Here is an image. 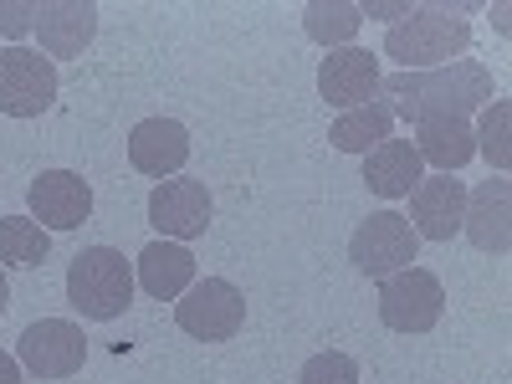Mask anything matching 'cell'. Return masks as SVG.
Returning <instances> with one entry per match:
<instances>
[{"label": "cell", "instance_id": "obj_22", "mask_svg": "<svg viewBox=\"0 0 512 384\" xmlns=\"http://www.w3.org/2000/svg\"><path fill=\"white\" fill-rule=\"evenodd\" d=\"M507 128H512V108H507L502 98H492V103H487V113H482V123L472 128L477 154H487V164H492V169H507V164H512Z\"/></svg>", "mask_w": 512, "mask_h": 384}, {"label": "cell", "instance_id": "obj_24", "mask_svg": "<svg viewBox=\"0 0 512 384\" xmlns=\"http://www.w3.org/2000/svg\"><path fill=\"white\" fill-rule=\"evenodd\" d=\"M41 0H0V36H26L36 31Z\"/></svg>", "mask_w": 512, "mask_h": 384}, {"label": "cell", "instance_id": "obj_12", "mask_svg": "<svg viewBox=\"0 0 512 384\" xmlns=\"http://www.w3.org/2000/svg\"><path fill=\"white\" fill-rule=\"evenodd\" d=\"M318 93L328 108H364L374 103L379 93V62L374 52H359V47H344V52H328L323 67H318Z\"/></svg>", "mask_w": 512, "mask_h": 384}, {"label": "cell", "instance_id": "obj_17", "mask_svg": "<svg viewBox=\"0 0 512 384\" xmlns=\"http://www.w3.org/2000/svg\"><path fill=\"white\" fill-rule=\"evenodd\" d=\"M195 282V256L180 241H154L139 251V287L159 303H180Z\"/></svg>", "mask_w": 512, "mask_h": 384}, {"label": "cell", "instance_id": "obj_10", "mask_svg": "<svg viewBox=\"0 0 512 384\" xmlns=\"http://www.w3.org/2000/svg\"><path fill=\"white\" fill-rule=\"evenodd\" d=\"M210 216H216V200H210V190L200 180H159L149 195V226L180 246L205 236Z\"/></svg>", "mask_w": 512, "mask_h": 384}, {"label": "cell", "instance_id": "obj_8", "mask_svg": "<svg viewBox=\"0 0 512 384\" xmlns=\"http://www.w3.org/2000/svg\"><path fill=\"white\" fill-rule=\"evenodd\" d=\"M16 354L36 379H72L88 364V338H82V328L67 323V318H41L21 333Z\"/></svg>", "mask_w": 512, "mask_h": 384}, {"label": "cell", "instance_id": "obj_26", "mask_svg": "<svg viewBox=\"0 0 512 384\" xmlns=\"http://www.w3.org/2000/svg\"><path fill=\"white\" fill-rule=\"evenodd\" d=\"M6 308H11V282H6V267H0V318H6Z\"/></svg>", "mask_w": 512, "mask_h": 384}, {"label": "cell", "instance_id": "obj_21", "mask_svg": "<svg viewBox=\"0 0 512 384\" xmlns=\"http://www.w3.org/2000/svg\"><path fill=\"white\" fill-rule=\"evenodd\" d=\"M303 26H308V36L318 41V47L344 52L354 41V31L364 26V16H359L354 0H313V6L303 11Z\"/></svg>", "mask_w": 512, "mask_h": 384}, {"label": "cell", "instance_id": "obj_13", "mask_svg": "<svg viewBox=\"0 0 512 384\" xmlns=\"http://www.w3.org/2000/svg\"><path fill=\"white\" fill-rule=\"evenodd\" d=\"M36 36L47 57H82L98 36V6L93 0H41Z\"/></svg>", "mask_w": 512, "mask_h": 384}, {"label": "cell", "instance_id": "obj_19", "mask_svg": "<svg viewBox=\"0 0 512 384\" xmlns=\"http://www.w3.org/2000/svg\"><path fill=\"white\" fill-rule=\"evenodd\" d=\"M390 134H395V113L384 108V103L349 108L344 118H338V123L328 128L333 149H344V154H369V149H379V144L390 139Z\"/></svg>", "mask_w": 512, "mask_h": 384}, {"label": "cell", "instance_id": "obj_11", "mask_svg": "<svg viewBox=\"0 0 512 384\" xmlns=\"http://www.w3.org/2000/svg\"><path fill=\"white\" fill-rule=\"evenodd\" d=\"M466 216V185L451 175H425L410 190V231L420 241H451Z\"/></svg>", "mask_w": 512, "mask_h": 384}, {"label": "cell", "instance_id": "obj_9", "mask_svg": "<svg viewBox=\"0 0 512 384\" xmlns=\"http://www.w3.org/2000/svg\"><path fill=\"white\" fill-rule=\"evenodd\" d=\"M26 200H31V216L41 231H77L93 216V185L72 175V169H41Z\"/></svg>", "mask_w": 512, "mask_h": 384}, {"label": "cell", "instance_id": "obj_25", "mask_svg": "<svg viewBox=\"0 0 512 384\" xmlns=\"http://www.w3.org/2000/svg\"><path fill=\"white\" fill-rule=\"evenodd\" d=\"M0 384H21V364L11 354H0Z\"/></svg>", "mask_w": 512, "mask_h": 384}, {"label": "cell", "instance_id": "obj_18", "mask_svg": "<svg viewBox=\"0 0 512 384\" xmlns=\"http://www.w3.org/2000/svg\"><path fill=\"white\" fill-rule=\"evenodd\" d=\"M420 139H415V154L420 164H436V175H456V169L477 154V139H472V123L466 118H431V123H415Z\"/></svg>", "mask_w": 512, "mask_h": 384}, {"label": "cell", "instance_id": "obj_20", "mask_svg": "<svg viewBox=\"0 0 512 384\" xmlns=\"http://www.w3.org/2000/svg\"><path fill=\"white\" fill-rule=\"evenodd\" d=\"M52 256V231H41L31 216H0V267H41Z\"/></svg>", "mask_w": 512, "mask_h": 384}, {"label": "cell", "instance_id": "obj_4", "mask_svg": "<svg viewBox=\"0 0 512 384\" xmlns=\"http://www.w3.org/2000/svg\"><path fill=\"white\" fill-rule=\"evenodd\" d=\"M175 323L180 333L200 338V344H226V338L246 328V292L226 277L190 282V292L175 303Z\"/></svg>", "mask_w": 512, "mask_h": 384}, {"label": "cell", "instance_id": "obj_2", "mask_svg": "<svg viewBox=\"0 0 512 384\" xmlns=\"http://www.w3.org/2000/svg\"><path fill=\"white\" fill-rule=\"evenodd\" d=\"M472 47V21L461 16V6H410L390 31H384V57L400 72H431L446 62H461V52Z\"/></svg>", "mask_w": 512, "mask_h": 384}, {"label": "cell", "instance_id": "obj_7", "mask_svg": "<svg viewBox=\"0 0 512 384\" xmlns=\"http://www.w3.org/2000/svg\"><path fill=\"white\" fill-rule=\"evenodd\" d=\"M57 98V67L52 57L6 47L0 52V113L6 118H41Z\"/></svg>", "mask_w": 512, "mask_h": 384}, {"label": "cell", "instance_id": "obj_23", "mask_svg": "<svg viewBox=\"0 0 512 384\" xmlns=\"http://www.w3.org/2000/svg\"><path fill=\"white\" fill-rule=\"evenodd\" d=\"M297 384H359V364L349 354H338V349H323L303 364Z\"/></svg>", "mask_w": 512, "mask_h": 384}, {"label": "cell", "instance_id": "obj_6", "mask_svg": "<svg viewBox=\"0 0 512 384\" xmlns=\"http://www.w3.org/2000/svg\"><path fill=\"white\" fill-rule=\"evenodd\" d=\"M415 251H420V236L410 231L405 216H395V210H374V216L359 221L354 236H349V262L374 282L415 267Z\"/></svg>", "mask_w": 512, "mask_h": 384}, {"label": "cell", "instance_id": "obj_16", "mask_svg": "<svg viewBox=\"0 0 512 384\" xmlns=\"http://www.w3.org/2000/svg\"><path fill=\"white\" fill-rule=\"evenodd\" d=\"M420 180H425V164L410 139H384L379 149L364 154V185L379 200H405Z\"/></svg>", "mask_w": 512, "mask_h": 384}, {"label": "cell", "instance_id": "obj_3", "mask_svg": "<svg viewBox=\"0 0 512 384\" xmlns=\"http://www.w3.org/2000/svg\"><path fill=\"white\" fill-rule=\"evenodd\" d=\"M67 303L93 323L123 318L128 303H134V267L123 262V251H113V246L77 251L67 267Z\"/></svg>", "mask_w": 512, "mask_h": 384}, {"label": "cell", "instance_id": "obj_15", "mask_svg": "<svg viewBox=\"0 0 512 384\" xmlns=\"http://www.w3.org/2000/svg\"><path fill=\"white\" fill-rule=\"evenodd\" d=\"M185 159H190V134L175 118H144L134 134H128V164H134L139 175L169 180L185 169Z\"/></svg>", "mask_w": 512, "mask_h": 384}, {"label": "cell", "instance_id": "obj_5", "mask_svg": "<svg viewBox=\"0 0 512 384\" xmlns=\"http://www.w3.org/2000/svg\"><path fill=\"white\" fill-rule=\"evenodd\" d=\"M446 313V287L436 272L425 267H405L395 277L379 282V318L395 333H431Z\"/></svg>", "mask_w": 512, "mask_h": 384}, {"label": "cell", "instance_id": "obj_14", "mask_svg": "<svg viewBox=\"0 0 512 384\" xmlns=\"http://www.w3.org/2000/svg\"><path fill=\"white\" fill-rule=\"evenodd\" d=\"M461 231L472 236L477 251L507 256V246H512V185L507 180H482L477 190H466Z\"/></svg>", "mask_w": 512, "mask_h": 384}, {"label": "cell", "instance_id": "obj_1", "mask_svg": "<svg viewBox=\"0 0 512 384\" xmlns=\"http://www.w3.org/2000/svg\"><path fill=\"white\" fill-rule=\"evenodd\" d=\"M379 93L390 98L395 118L410 123H431V118H466L472 108H487L497 98L492 88V72L472 57L431 67V72H395V77H379Z\"/></svg>", "mask_w": 512, "mask_h": 384}]
</instances>
